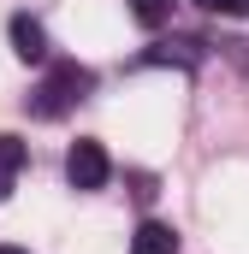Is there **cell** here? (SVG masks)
<instances>
[{
	"instance_id": "cell-2",
	"label": "cell",
	"mask_w": 249,
	"mask_h": 254,
	"mask_svg": "<svg viewBox=\"0 0 249 254\" xmlns=\"http://www.w3.org/2000/svg\"><path fill=\"white\" fill-rule=\"evenodd\" d=\"M107 172H113V160H107L101 142H89V136L71 142V154H65V178H71V190H101Z\"/></svg>"
},
{
	"instance_id": "cell-5",
	"label": "cell",
	"mask_w": 249,
	"mask_h": 254,
	"mask_svg": "<svg viewBox=\"0 0 249 254\" xmlns=\"http://www.w3.org/2000/svg\"><path fill=\"white\" fill-rule=\"evenodd\" d=\"M130 18H136L142 30H160V24L172 18V0H130Z\"/></svg>"
},
{
	"instance_id": "cell-1",
	"label": "cell",
	"mask_w": 249,
	"mask_h": 254,
	"mask_svg": "<svg viewBox=\"0 0 249 254\" xmlns=\"http://www.w3.org/2000/svg\"><path fill=\"white\" fill-rule=\"evenodd\" d=\"M89 83H95V77H89L83 65H54V77L36 89L30 113H36V119H60V113L71 107V101H77V95H83V89H89Z\"/></svg>"
},
{
	"instance_id": "cell-4",
	"label": "cell",
	"mask_w": 249,
	"mask_h": 254,
	"mask_svg": "<svg viewBox=\"0 0 249 254\" xmlns=\"http://www.w3.org/2000/svg\"><path fill=\"white\" fill-rule=\"evenodd\" d=\"M130 254H178V231L160 225V219H142L136 237H130Z\"/></svg>"
},
{
	"instance_id": "cell-7",
	"label": "cell",
	"mask_w": 249,
	"mask_h": 254,
	"mask_svg": "<svg viewBox=\"0 0 249 254\" xmlns=\"http://www.w3.org/2000/svg\"><path fill=\"white\" fill-rule=\"evenodd\" d=\"M202 12H220V18H249V0H196Z\"/></svg>"
},
{
	"instance_id": "cell-8",
	"label": "cell",
	"mask_w": 249,
	"mask_h": 254,
	"mask_svg": "<svg viewBox=\"0 0 249 254\" xmlns=\"http://www.w3.org/2000/svg\"><path fill=\"white\" fill-rule=\"evenodd\" d=\"M0 254H24V249H18V243H0Z\"/></svg>"
},
{
	"instance_id": "cell-6",
	"label": "cell",
	"mask_w": 249,
	"mask_h": 254,
	"mask_svg": "<svg viewBox=\"0 0 249 254\" xmlns=\"http://www.w3.org/2000/svg\"><path fill=\"white\" fill-rule=\"evenodd\" d=\"M18 166H24V142L18 136H0V195H6V184H12Z\"/></svg>"
},
{
	"instance_id": "cell-3",
	"label": "cell",
	"mask_w": 249,
	"mask_h": 254,
	"mask_svg": "<svg viewBox=\"0 0 249 254\" xmlns=\"http://www.w3.org/2000/svg\"><path fill=\"white\" fill-rule=\"evenodd\" d=\"M12 54H18L24 65H42V60H48V30H42L36 18H24V12L12 18Z\"/></svg>"
}]
</instances>
